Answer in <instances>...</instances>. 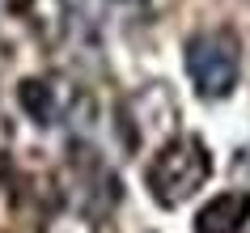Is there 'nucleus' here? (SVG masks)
<instances>
[{"label":"nucleus","mask_w":250,"mask_h":233,"mask_svg":"<svg viewBox=\"0 0 250 233\" xmlns=\"http://www.w3.org/2000/svg\"><path fill=\"white\" fill-rule=\"evenodd\" d=\"M212 178V153L199 136H174L145 166V187L161 208H183Z\"/></svg>","instance_id":"f257e3e1"},{"label":"nucleus","mask_w":250,"mask_h":233,"mask_svg":"<svg viewBox=\"0 0 250 233\" xmlns=\"http://www.w3.org/2000/svg\"><path fill=\"white\" fill-rule=\"evenodd\" d=\"M183 64L187 77L195 85V93L204 102H221L237 89V77H242V47H237V34L225 26L199 30L183 42Z\"/></svg>","instance_id":"f03ea898"},{"label":"nucleus","mask_w":250,"mask_h":233,"mask_svg":"<svg viewBox=\"0 0 250 233\" xmlns=\"http://www.w3.org/2000/svg\"><path fill=\"white\" fill-rule=\"evenodd\" d=\"M250 220V191H221L199 208L195 233H242Z\"/></svg>","instance_id":"7ed1b4c3"}]
</instances>
